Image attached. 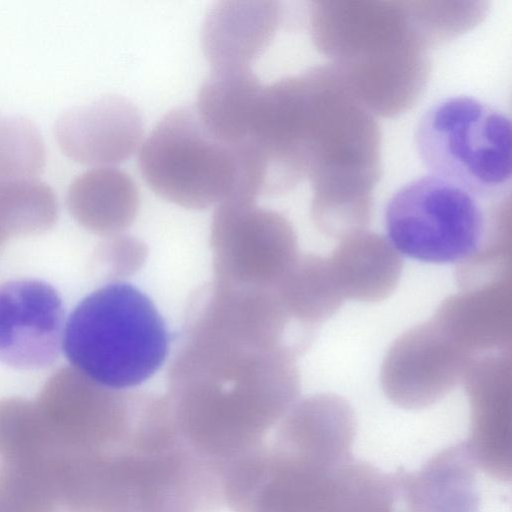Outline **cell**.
I'll return each mask as SVG.
<instances>
[{
    "label": "cell",
    "mask_w": 512,
    "mask_h": 512,
    "mask_svg": "<svg viewBox=\"0 0 512 512\" xmlns=\"http://www.w3.org/2000/svg\"><path fill=\"white\" fill-rule=\"evenodd\" d=\"M62 300L50 284L18 279L0 285V362L15 369L50 366L62 348Z\"/></svg>",
    "instance_id": "4fadbf2b"
},
{
    "label": "cell",
    "mask_w": 512,
    "mask_h": 512,
    "mask_svg": "<svg viewBox=\"0 0 512 512\" xmlns=\"http://www.w3.org/2000/svg\"><path fill=\"white\" fill-rule=\"evenodd\" d=\"M308 11L314 46L365 109L391 118L418 103L428 51L441 46L426 1L317 0Z\"/></svg>",
    "instance_id": "7a4b0ae2"
},
{
    "label": "cell",
    "mask_w": 512,
    "mask_h": 512,
    "mask_svg": "<svg viewBox=\"0 0 512 512\" xmlns=\"http://www.w3.org/2000/svg\"><path fill=\"white\" fill-rule=\"evenodd\" d=\"M138 167L154 193L187 209L218 205L236 191L233 147L214 137L191 106L158 121L141 144Z\"/></svg>",
    "instance_id": "ba28073f"
},
{
    "label": "cell",
    "mask_w": 512,
    "mask_h": 512,
    "mask_svg": "<svg viewBox=\"0 0 512 512\" xmlns=\"http://www.w3.org/2000/svg\"><path fill=\"white\" fill-rule=\"evenodd\" d=\"M62 349L73 368L93 381L127 391L164 364L170 334L153 301L125 281L83 298L64 326Z\"/></svg>",
    "instance_id": "5b68a950"
},
{
    "label": "cell",
    "mask_w": 512,
    "mask_h": 512,
    "mask_svg": "<svg viewBox=\"0 0 512 512\" xmlns=\"http://www.w3.org/2000/svg\"><path fill=\"white\" fill-rule=\"evenodd\" d=\"M469 356L433 319L399 336L381 367L387 398L408 410L427 408L462 381Z\"/></svg>",
    "instance_id": "8fae6325"
},
{
    "label": "cell",
    "mask_w": 512,
    "mask_h": 512,
    "mask_svg": "<svg viewBox=\"0 0 512 512\" xmlns=\"http://www.w3.org/2000/svg\"><path fill=\"white\" fill-rule=\"evenodd\" d=\"M146 257V247L136 238L113 235L101 243L97 261L108 277L116 279L135 273Z\"/></svg>",
    "instance_id": "d4e9b609"
},
{
    "label": "cell",
    "mask_w": 512,
    "mask_h": 512,
    "mask_svg": "<svg viewBox=\"0 0 512 512\" xmlns=\"http://www.w3.org/2000/svg\"><path fill=\"white\" fill-rule=\"evenodd\" d=\"M54 134L61 150L74 161L110 166L126 161L139 148L144 122L130 100L106 95L60 114Z\"/></svg>",
    "instance_id": "5bb4252c"
},
{
    "label": "cell",
    "mask_w": 512,
    "mask_h": 512,
    "mask_svg": "<svg viewBox=\"0 0 512 512\" xmlns=\"http://www.w3.org/2000/svg\"><path fill=\"white\" fill-rule=\"evenodd\" d=\"M462 382L470 404L466 447L486 474L502 482L512 476L510 349L474 357Z\"/></svg>",
    "instance_id": "7c38bea8"
},
{
    "label": "cell",
    "mask_w": 512,
    "mask_h": 512,
    "mask_svg": "<svg viewBox=\"0 0 512 512\" xmlns=\"http://www.w3.org/2000/svg\"><path fill=\"white\" fill-rule=\"evenodd\" d=\"M300 74L311 218L321 233L341 240L370 223L382 174L381 131L328 64Z\"/></svg>",
    "instance_id": "3957f363"
},
{
    "label": "cell",
    "mask_w": 512,
    "mask_h": 512,
    "mask_svg": "<svg viewBox=\"0 0 512 512\" xmlns=\"http://www.w3.org/2000/svg\"><path fill=\"white\" fill-rule=\"evenodd\" d=\"M58 216L54 191L36 178L0 180V228L10 239L42 233Z\"/></svg>",
    "instance_id": "7402d4cb"
},
{
    "label": "cell",
    "mask_w": 512,
    "mask_h": 512,
    "mask_svg": "<svg viewBox=\"0 0 512 512\" xmlns=\"http://www.w3.org/2000/svg\"><path fill=\"white\" fill-rule=\"evenodd\" d=\"M66 200L81 226L107 237L120 234L134 222L140 203L134 180L112 166L95 167L77 176Z\"/></svg>",
    "instance_id": "d6986e66"
},
{
    "label": "cell",
    "mask_w": 512,
    "mask_h": 512,
    "mask_svg": "<svg viewBox=\"0 0 512 512\" xmlns=\"http://www.w3.org/2000/svg\"><path fill=\"white\" fill-rule=\"evenodd\" d=\"M264 85L250 68L212 70L203 82L195 110L206 129L230 146L246 140Z\"/></svg>",
    "instance_id": "ffe728a7"
},
{
    "label": "cell",
    "mask_w": 512,
    "mask_h": 512,
    "mask_svg": "<svg viewBox=\"0 0 512 512\" xmlns=\"http://www.w3.org/2000/svg\"><path fill=\"white\" fill-rule=\"evenodd\" d=\"M282 18L277 1L215 3L201 28V47L213 70L250 68L272 42Z\"/></svg>",
    "instance_id": "9a60e30c"
},
{
    "label": "cell",
    "mask_w": 512,
    "mask_h": 512,
    "mask_svg": "<svg viewBox=\"0 0 512 512\" xmlns=\"http://www.w3.org/2000/svg\"><path fill=\"white\" fill-rule=\"evenodd\" d=\"M432 318L472 358L510 349V277L448 297Z\"/></svg>",
    "instance_id": "2e32d148"
},
{
    "label": "cell",
    "mask_w": 512,
    "mask_h": 512,
    "mask_svg": "<svg viewBox=\"0 0 512 512\" xmlns=\"http://www.w3.org/2000/svg\"><path fill=\"white\" fill-rule=\"evenodd\" d=\"M45 161L44 141L34 122L0 113V180L35 178Z\"/></svg>",
    "instance_id": "cb8c5ba5"
},
{
    "label": "cell",
    "mask_w": 512,
    "mask_h": 512,
    "mask_svg": "<svg viewBox=\"0 0 512 512\" xmlns=\"http://www.w3.org/2000/svg\"><path fill=\"white\" fill-rule=\"evenodd\" d=\"M415 144L431 175L475 197H510L511 120L498 108L470 96L447 97L420 118Z\"/></svg>",
    "instance_id": "8992f818"
},
{
    "label": "cell",
    "mask_w": 512,
    "mask_h": 512,
    "mask_svg": "<svg viewBox=\"0 0 512 512\" xmlns=\"http://www.w3.org/2000/svg\"><path fill=\"white\" fill-rule=\"evenodd\" d=\"M328 259L345 299L368 303L388 298L403 268L388 239L366 229L341 239Z\"/></svg>",
    "instance_id": "ac0fdd59"
},
{
    "label": "cell",
    "mask_w": 512,
    "mask_h": 512,
    "mask_svg": "<svg viewBox=\"0 0 512 512\" xmlns=\"http://www.w3.org/2000/svg\"><path fill=\"white\" fill-rule=\"evenodd\" d=\"M287 349L185 340L168 373L169 401L187 447L221 477L254 451L297 401L300 377Z\"/></svg>",
    "instance_id": "6da1fadb"
},
{
    "label": "cell",
    "mask_w": 512,
    "mask_h": 512,
    "mask_svg": "<svg viewBox=\"0 0 512 512\" xmlns=\"http://www.w3.org/2000/svg\"><path fill=\"white\" fill-rule=\"evenodd\" d=\"M275 289L291 320L312 331L346 300L329 259L316 254L299 255Z\"/></svg>",
    "instance_id": "44dd1931"
},
{
    "label": "cell",
    "mask_w": 512,
    "mask_h": 512,
    "mask_svg": "<svg viewBox=\"0 0 512 512\" xmlns=\"http://www.w3.org/2000/svg\"><path fill=\"white\" fill-rule=\"evenodd\" d=\"M492 203L485 209L468 191L431 174L414 179L387 203V239L408 258L462 264L473 258L488 238Z\"/></svg>",
    "instance_id": "52a82bcc"
},
{
    "label": "cell",
    "mask_w": 512,
    "mask_h": 512,
    "mask_svg": "<svg viewBox=\"0 0 512 512\" xmlns=\"http://www.w3.org/2000/svg\"><path fill=\"white\" fill-rule=\"evenodd\" d=\"M46 462L0 461V512H59Z\"/></svg>",
    "instance_id": "603a6c76"
},
{
    "label": "cell",
    "mask_w": 512,
    "mask_h": 512,
    "mask_svg": "<svg viewBox=\"0 0 512 512\" xmlns=\"http://www.w3.org/2000/svg\"><path fill=\"white\" fill-rule=\"evenodd\" d=\"M393 475L408 512H479L476 464L465 443L439 451L416 472Z\"/></svg>",
    "instance_id": "e0dca14e"
},
{
    "label": "cell",
    "mask_w": 512,
    "mask_h": 512,
    "mask_svg": "<svg viewBox=\"0 0 512 512\" xmlns=\"http://www.w3.org/2000/svg\"><path fill=\"white\" fill-rule=\"evenodd\" d=\"M390 512H394V511L392 510V511H390Z\"/></svg>",
    "instance_id": "484cf974"
},
{
    "label": "cell",
    "mask_w": 512,
    "mask_h": 512,
    "mask_svg": "<svg viewBox=\"0 0 512 512\" xmlns=\"http://www.w3.org/2000/svg\"><path fill=\"white\" fill-rule=\"evenodd\" d=\"M393 474L356 460H335L273 438L244 465L235 512H390Z\"/></svg>",
    "instance_id": "277c9868"
},
{
    "label": "cell",
    "mask_w": 512,
    "mask_h": 512,
    "mask_svg": "<svg viewBox=\"0 0 512 512\" xmlns=\"http://www.w3.org/2000/svg\"><path fill=\"white\" fill-rule=\"evenodd\" d=\"M54 456L110 448L131 433L138 393L114 390L73 367L51 375L34 400Z\"/></svg>",
    "instance_id": "9c48e42d"
},
{
    "label": "cell",
    "mask_w": 512,
    "mask_h": 512,
    "mask_svg": "<svg viewBox=\"0 0 512 512\" xmlns=\"http://www.w3.org/2000/svg\"><path fill=\"white\" fill-rule=\"evenodd\" d=\"M210 245L214 281L232 286L275 287L299 256L290 221L241 198L217 205Z\"/></svg>",
    "instance_id": "30bf717a"
}]
</instances>
